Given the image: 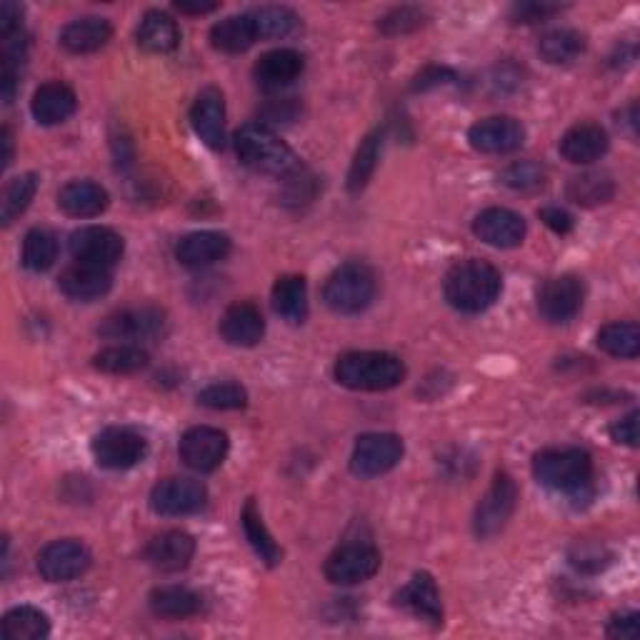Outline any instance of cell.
Masks as SVG:
<instances>
[{
    "mask_svg": "<svg viewBox=\"0 0 640 640\" xmlns=\"http://www.w3.org/2000/svg\"><path fill=\"white\" fill-rule=\"evenodd\" d=\"M148 603H151V610L155 616L179 620V618H191L199 613L203 600L199 593H195V590L185 586H161L153 590L151 598H148Z\"/></svg>",
    "mask_w": 640,
    "mask_h": 640,
    "instance_id": "obj_32",
    "label": "cell"
},
{
    "mask_svg": "<svg viewBox=\"0 0 640 640\" xmlns=\"http://www.w3.org/2000/svg\"><path fill=\"white\" fill-rule=\"evenodd\" d=\"M0 141H3V169H8L13 161V135L8 128H3V135H0Z\"/></svg>",
    "mask_w": 640,
    "mask_h": 640,
    "instance_id": "obj_54",
    "label": "cell"
},
{
    "mask_svg": "<svg viewBox=\"0 0 640 640\" xmlns=\"http://www.w3.org/2000/svg\"><path fill=\"white\" fill-rule=\"evenodd\" d=\"M235 153H238L241 163L255 173L288 179L295 171H301L295 153L263 123H245L235 133Z\"/></svg>",
    "mask_w": 640,
    "mask_h": 640,
    "instance_id": "obj_3",
    "label": "cell"
},
{
    "mask_svg": "<svg viewBox=\"0 0 640 640\" xmlns=\"http://www.w3.org/2000/svg\"><path fill=\"white\" fill-rule=\"evenodd\" d=\"M586 283L578 275H556L538 288V313L548 323H568L583 308Z\"/></svg>",
    "mask_w": 640,
    "mask_h": 640,
    "instance_id": "obj_8",
    "label": "cell"
},
{
    "mask_svg": "<svg viewBox=\"0 0 640 640\" xmlns=\"http://www.w3.org/2000/svg\"><path fill=\"white\" fill-rule=\"evenodd\" d=\"M598 348L613 358L633 360L640 353V328L638 323H608L598 331Z\"/></svg>",
    "mask_w": 640,
    "mask_h": 640,
    "instance_id": "obj_38",
    "label": "cell"
},
{
    "mask_svg": "<svg viewBox=\"0 0 640 640\" xmlns=\"http://www.w3.org/2000/svg\"><path fill=\"white\" fill-rule=\"evenodd\" d=\"M613 556L608 553L603 546H576L570 550V566L580 573H600V570H606Z\"/></svg>",
    "mask_w": 640,
    "mask_h": 640,
    "instance_id": "obj_46",
    "label": "cell"
},
{
    "mask_svg": "<svg viewBox=\"0 0 640 640\" xmlns=\"http://www.w3.org/2000/svg\"><path fill=\"white\" fill-rule=\"evenodd\" d=\"M608 133L598 123H578L560 138V155L573 165H588L608 151Z\"/></svg>",
    "mask_w": 640,
    "mask_h": 640,
    "instance_id": "obj_25",
    "label": "cell"
},
{
    "mask_svg": "<svg viewBox=\"0 0 640 640\" xmlns=\"http://www.w3.org/2000/svg\"><path fill=\"white\" fill-rule=\"evenodd\" d=\"M75 93L65 83H45L38 88L31 101V113L41 125L65 123L75 113Z\"/></svg>",
    "mask_w": 640,
    "mask_h": 640,
    "instance_id": "obj_27",
    "label": "cell"
},
{
    "mask_svg": "<svg viewBox=\"0 0 640 640\" xmlns=\"http://www.w3.org/2000/svg\"><path fill=\"white\" fill-rule=\"evenodd\" d=\"M3 636L8 640H43L51 636V620L41 608L18 606L3 618Z\"/></svg>",
    "mask_w": 640,
    "mask_h": 640,
    "instance_id": "obj_33",
    "label": "cell"
},
{
    "mask_svg": "<svg viewBox=\"0 0 640 640\" xmlns=\"http://www.w3.org/2000/svg\"><path fill=\"white\" fill-rule=\"evenodd\" d=\"M113 275L111 268H101V265H88V263H73L61 273L58 278V288L65 298L78 303H93L101 301L103 295L111 291Z\"/></svg>",
    "mask_w": 640,
    "mask_h": 640,
    "instance_id": "obj_18",
    "label": "cell"
},
{
    "mask_svg": "<svg viewBox=\"0 0 640 640\" xmlns=\"http://www.w3.org/2000/svg\"><path fill=\"white\" fill-rule=\"evenodd\" d=\"M231 253V238L219 231H199L185 235L175 248V258L185 268H209Z\"/></svg>",
    "mask_w": 640,
    "mask_h": 640,
    "instance_id": "obj_24",
    "label": "cell"
},
{
    "mask_svg": "<svg viewBox=\"0 0 640 640\" xmlns=\"http://www.w3.org/2000/svg\"><path fill=\"white\" fill-rule=\"evenodd\" d=\"M396 606L406 608L416 618L428 620L430 626H443V600L430 573L413 576L408 586H403L396 593Z\"/></svg>",
    "mask_w": 640,
    "mask_h": 640,
    "instance_id": "obj_23",
    "label": "cell"
},
{
    "mask_svg": "<svg viewBox=\"0 0 640 640\" xmlns=\"http://www.w3.org/2000/svg\"><path fill=\"white\" fill-rule=\"evenodd\" d=\"M540 486L570 500L593 498V460L580 448H548L534 458Z\"/></svg>",
    "mask_w": 640,
    "mask_h": 640,
    "instance_id": "obj_1",
    "label": "cell"
},
{
    "mask_svg": "<svg viewBox=\"0 0 640 640\" xmlns=\"http://www.w3.org/2000/svg\"><path fill=\"white\" fill-rule=\"evenodd\" d=\"M566 195H568V201H573L576 205L596 209V205L613 201L616 183L610 181V175L606 173H583V175H576V179H570Z\"/></svg>",
    "mask_w": 640,
    "mask_h": 640,
    "instance_id": "obj_37",
    "label": "cell"
},
{
    "mask_svg": "<svg viewBox=\"0 0 640 640\" xmlns=\"http://www.w3.org/2000/svg\"><path fill=\"white\" fill-rule=\"evenodd\" d=\"M179 456L191 470L213 473L228 456V436L211 426H195L183 433Z\"/></svg>",
    "mask_w": 640,
    "mask_h": 640,
    "instance_id": "obj_15",
    "label": "cell"
},
{
    "mask_svg": "<svg viewBox=\"0 0 640 640\" xmlns=\"http://www.w3.org/2000/svg\"><path fill=\"white\" fill-rule=\"evenodd\" d=\"M93 458L101 468L128 470L145 458L148 443L141 433L123 426H111L98 433L91 443Z\"/></svg>",
    "mask_w": 640,
    "mask_h": 640,
    "instance_id": "obj_6",
    "label": "cell"
},
{
    "mask_svg": "<svg viewBox=\"0 0 640 640\" xmlns=\"http://www.w3.org/2000/svg\"><path fill=\"white\" fill-rule=\"evenodd\" d=\"M148 366V353L135 343H121V346L103 348L93 356V368L108 373V376H133Z\"/></svg>",
    "mask_w": 640,
    "mask_h": 640,
    "instance_id": "obj_34",
    "label": "cell"
},
{
    "mask_svg": "<svg viewBox=\"0 0 640 640\" xmlns=\"http://www.w3.org/2000/svg\"><path fill=\"white\" fill-rule=\"evenodd\" d=\"M504 291V278L496 265L486 261H460L448 271L443 281V293L453 308L460 313H484L498 301Z\"/></svg>",
    "mask_w": 640,
    "mask_h": 640,
    "instance_id": "obj_2",
    "label": "cell"
},
{
    "mask_svg": "<svg viewBox=\"0 0 640 640\" xmlns=\"http://www.w3.org/2000/svg\"><path fill=\"white\" fill-rule=\"evenodd\" d=\"M58 209L73 219H93L108 209V191L93 181H71L58 193Z\"/></svg>",
    "mask_w": 640,
    "mask_h": 640,
    "instance_id": "obj_26",
    "label": "cell"
},
{
    "mask_svg": "<svg viewBox=\"0 0 640 640\" xmlns=\"http://www.w3.org/2000/svg\"><path fill=\"white\" fill-rule=\"evenodd\" d=\"M610 438L620 443V446L636 448L638 446V410L628 413L626 418L616 420L613 426H610Z\"/></svg>",
    "mask_w": 640,
    "mask_h": 640,
    "instance_id": "obj_49",
    "label": "cell"
},
{
    "mask_svg": "<svg viewBox=\"0 0 640 640\" xmlns=\"http://www.w3.org/2000/svg\"><path fill=\"white\" fill-rule=\"evenodd\" d=\"M241 524H243V530H245V538L251 540L253 550L258 553V558L263 560V563H268L271 568L278 566L281 558H283V550L278 548V544H275L273 536L268 534V528H265L261 510H258V506H255L253 498L243 508Z\"/></svg>",
    "mask_w": 640,
    "mask_h": 640,
    "instance_id": "obj_36",
    "label": "cell"
},
{
    "mask_svg": "<svg viewBox=\"0 0 640 640\" xmlns=\"http://www.w3.org/2000/svg\"><path fill=\"white\" fill-rule=\"evenodd\" d=\"M468 141L478 153H488V155L514 153L526 143V128L524 123L510 115L484 118V121L470 125Z\"/></svg>",
    "mask_w": 640,
    "mask_h": 640,
    "instance_id": "obj_16",
    "label": "cell"
},
{
    "mask_svg": "<svg viewBox=\"0 0 640 640\" xmlns=\"http://www.w3.org/2000/svg\"><path fill=\"white\" fill-rule=\"evenodd\" d=\"M560 13V6H546V3H518L514 6V21L516 23H538L546 18Z\"/></svg>",
    "mask_w": 640,
    "mask_h": 640,
    "instance_id": "obj_48",
    "label": "cell"
},
{
    "mask_svg": "<svg viewBox=\"0 0 640 640\" xmlns=\"http://www.w3.org/2000/svg\"><path fill=\"white\" fill-rule=\"evenodd\" d=\"M91 550L81 540H55L38 553V573L48 583H68L91 568Z\"/></svg>",
    "mask_w": 640,
    "mask_h": 640,
    "instance_id": "obj_12",
    "label": "cell"
},
{
    "mask_svg": "<svg viewBox=\"0 0 640 640\" xmlns=\"http://www.w3.org/2000/svg\"><path fill=\"white\" fill-rule=\"evenodd\" d=\"M403 458V440L396 433H366L356 440L351 468L356 476L376 478L393 470Z\"/></svg>",
    "mask_w": 640,
    "mask_h": 640,
    "instance_id": "obj_10",
    "label": "cell"
},
{
    "mask_svg": "<svg viewBox=\"0 0 640 640\" xmlns=\"http://www.w3.org/2000/svg\"><path fill=\"white\" fill-rule=\"evenodd\" d=\"M606 633L610 638H623V640H636L640 636V618L638 613H626V616H613L608 620Z\"/></svg>",
    "mask_w": 640,
    "mask_h": 640,
    "instance_id": "obj_50",
    "label": "cell"
},
{
    "mask_svg": "<svg viewBox=\"0 0 640 640\" xmlns=\"http://www.w3.org/2000/svg\"><path fill=\"white\" fill-rule=\"evenodd\" d=\"M21 261H23L26 268L33 271V273H43L48 268H53V263L58 261L55 235L45 228H33L23 241Z\"/></svg>",
    "mask_w": 640,
    "mask_h": 640,
    "instance_id": "obj_40",
    "label": "cell"
},
{
    "mask_svg": "<svg viewBox=\"0 0 640 640\" xmlns=\"http://www.w3.org/2000/svg\"><path fill=\"white\" fill-rule=\"evenodd\" d=\"M380 570V553L370 544H346L333 550L323 573L333 586L366 583Z\"/></svg>",
    "mask_w": 640,
    "mask_h": 640,
    "instance_id": "obj_9",
    "label": "cell"
},
{
    "mask_svg": "<svg viewBox=\"0 0 640 640\" xmlns=\"http://www.w3.org/2000/svg\"><path fill=\"white\" fill-rule=\"evenodd\" d=\"M191 125L195 135L211 148L221 151L225 145V101L219 88H205L191 108Z\"/></svg>",
    "mask_w": 640,
    "mask_h": 640,
    "instance_id": "obj_19",
    "label": "cell"
},
{
    "mask_svg": "<svg viewBox=\"0 0 640 640\" xmlns=\"http://www.w3.org/2000/svg\"><path fill=\"white\" fill-rule=\"evenodd\" d=\"M303 68L305 61L298 51H293V48H275V51H268L258 58V63L253 68V75L255 83H258L263 91L278 93L283 88L298 81Z\"/></svg>",
    "mask_w": 640,
    "mask_h": 640,
    "instance_id": "obj_20",
    "label": "cell"
},
{
    "mask_svg": "<svg viewBox=\"0 0 640 640\" xmlns=\"http://www.w3.org/2000/svg\"><path fill=\"white\" fill-rule=\"evenodd\" d=\"M526 231L524 215L508 209H488L473 221V233L494 248H516L524 243Z\"/></svg>",
    "mask_w": 640,
    "mask_h": 640,
    "instance_id": "obj_17",
    "label": "cell"
},
{
    "mask_svg": "<svg viewBox=\"0 0 640 640\" xmlns=\"http://www.w3.org/2000/svg\"><path fill=\"white\" fill-rule=\"evenodd\" d=\"M255 31L261 38H288L301 28V18L285 6H263L251 13Z\"/></svg>",
    "mask_w": 640,
    "mask_h": 640,
    "instance_id": "obj_39",
    "label": "cell"
},
{
    "mask_svg": "<svg viewBox=\"0 0 640 640\" xmlns=\"http://www.w3.org/2000/svg\"><path fill=\"white\" fill-rule=\"evenodd\" d=\"M38 193V175L23 173L8 183L3 193V209H0V221L3 225H11L16 219H21L28 205L35 199Z\"/></svg>",
    "mask_w": 640,
    "mask_h": 640,
    "instance_id": "obj_41",
    "label": "cell"
},
{
    "mask_svg": "<svg viewBox=\"0 0 640 640\" xmlns=\"http://www.w3.org/2000/svg\"><path fill=\"white\" fill-rule=\"evenodd\" d=\"M135 41L145 53H171L181 43V31L163 11H148L135 31Z\"/></svg>",
    "mask_w": 640,
    "mask_h": 640,
    "instance_id": "obj_29",
    "label": "cell"
},
{
    "mask_svg": "<svg viewBox=\"0 0 640 640\" xmlns=\"http://www.w3.org/2000/svg\"><path fill=\"white\" fill-rule=\"evenodd\" d=\"M68 248L78 263L101 265V268H113V265L123 258L125 243L121 235L103 225H85L71 233Z\"/></svg>",
    "mask_w": 640,
    "mask_h": 640,
    "instance_id": "obj_13",
    "label": "cell"
},
{
    "mask_svg": "<svg viewBox=\"0 0 640 640\" xmlns=\"http://www.w3.org/2000/svg\"><path fill=\"white\" fill-rule=\"evenodd\" d=\"M165 331V315L153 305L143 308H125L108 315L103 326L98 328L103 338L111 341H155Z\"/></svg>",
    "mask_w": 640,
    "mask_h": 640,
    "instance_id": "obj_14",
    "label": "cell"
},
{
    "mask_svg": "<svg viewBox=\"0 0 640 640\" xmlns=\"http://www.w3.org/2000/svg\"><path fill=\"white\" fill-rule=\"evenodd\" d=\"M456 81V73L450 71V68H443V65H426L423 71L416 75V81H413V91L423 93V91H430V88H438V85H446Z\"/></svg>",
    "mask_w": 640,
    "mask_h": 640,
    "instance_id": "obj_47",
    "label": "cell"
},
{
    "mask_svg": "<svg viewBox=\"0 0 640 640\" xmlns=\"http://www.w3.org/2000/svg\"><path fill=\"white\" fill-rule=\"evenodd\" d=\"M199 403L211 410H238L248 406V393L238 383H213L199 393Z\"/></svg>",
    "mask_w": 640,
    "mask_h": 640,
    "instance_id": "obj_43",
    "label": "cell"
},
{
    "mask_svg": "<svg viewBox=\"0 0 640 640\" xmlns=\"http://www.w3.org/2000/svg\"><path fill=\"white\" fill-rule=\"evenodd\" d=\"M258 41L251 13L228 16L211 28V45L221 53H245Z\"/></svg>",
    "mask_w": 640,
    "mask_h": 640,
    "instance_id": "obj_31",
    "label": "cell"
},
{
    "mask_svg": "<svg viewBox=\"0 0 640 640\" xmlns=\"http://www.w3.org/2000/svg\"><path fill=\"white\" fill-rule=\"evenodd\" d=\"M271 301L273 311L293 326L308 318V285L301 275H283V278L275 281Z\"/></svg>",
    "mask_w": 640,
    "mask_h": 640,
    "instance_id": "obj_30",
    "label": "cell"
},
{
    "mask_svg": "<svg viewBox=\"0 0 640 640\" xmlns=\"http://www.w3.org/2000/svg\"><path fill=\"white\" fill-rule=\"evenodd\" d=\"M380 145H383V133L376 131L370 133L366 141L360 143L356 158L351 163V173H348V191L358 193L368 185L373 171L378 165V155H380Z\"/></svg>",
    "mask_w": 640,
    "mask_h": 640,
    "instance_id": "obj_42",
    "label": "cell"
},
{
    "mask_svg": "<svg viewBox=\"0 0 640 640\" xmlns=\"http://www.w3.org/2000/svg\"><path fill=\"white\" fill-rule=\"evenodd\" d=\"M586 51V35L573 28H553L538 43V53L550 65H563L576 61Z\"/></svg>",
    "mask_w": 640,
    "mask_h": 640,
    "instance_id": "obj_35",
    "label": "cell"
},
{
    "mask_svg": "<svg viewBox=\"0 0 640 640\" xmlns=\"http://www.w3.org/2000/svg\"><path fill=\"white\" fill-rule=\"evenodd\" d=\"M23 31V8L13 3V0H6L0 6V38Z\"/></svg>",
    "mask_w": 640,
    "mask_h": 640,
    "instance_id": "obj_52",
    "label": "cell"
},
{
    "mask_svg": "<svg viewBox=\"0 0 640 640\" xmlns=\"http://www.w3.org/2000/svg\"><path fill=\"white\" fill-rule=\"evenodd\" d=\"M518 504V486L508 473H496L494 484L486 490L476 508V518H473V528H476L478 538H490L510 520L516 514Z\"/></svg>",
    "mask_w": 640,
    "mask_h": 640,
    "instance_id": "obj_7",
    "label": "cell"
},
{
    "mask_svg": "<svg viewBox=\"0 0 640 640\" xmlns=\"http://www.w3.org/2000/svg\"><path fill=\"white\" fill-rule=\"evenodd\" d=\"M376 298V273L366 263H343L341 268L331 273L323 288V301H326L333 313L356 315L368 308Z\"/></svg>",
    "mask_w": 640,
    "mask_h": 640,
    "instance_id": "obj_5",
    "label": "cell"
},
{
    "mask_svg": "<svg viewBox=\"0 0 640 640\" xmlns=\"http://www.w3.org/2000/svg\"><path fill=\"white\" fill-rule=\"evenodd\" d=\"M111 35H113V28L105 21V18L88 16V18H78V21L68 23L63 28L61 45L68 53L83 55V53L101 51V48L111 41Z\"/></svg>",
    "mask_w": 640,
    "mask_h": 640,
    "instance_id": "obj_28",
    "label": "cell"
},
{
    "mask_svg": "<svg viewBox=\"0 0 640 640\" xmlns=\"http://www.w3.org/2000/svg\"><path fill=\"white\" fill-rule=\"evenodd\" d=\"M538 219L544 221L550 231L558 233V235H566L573 231V215H570L568 211L563 209H558V205H548V209H540L538 211Z\"/></svg>",
    "mask_w": 640,
    "mask_h": 640,
    "instance_id": "obj_51",
    "label": "cell"
},
{
    "mask_svg": "<svg viewBox=\"0 0 640 640\" xmlns=\"http://www.w3.org/2000/svg\"><path fill=\"white\" fill-rule=\"evenodd\" d=\"M406 378V366L398 356L380 351H356L336 363V380L351 390H390Z\"/></svg>",
    "mask_w": 640,
    "mask_h": 640,
    "instance_id": "obj_4",
    "label": "cell"
},
{
    "mask_svg": "<svg viewBox=\"0 0 640 640\" xmlns=\"http://www.w3.org/2000/svg\"><path fill=\"white\" fill-rule=\"evenodd\" d=\"M221 336L225 343L238 348L258 346L265 336V318L258 305L233 303L221 318Z\"/></svg>",
    "mask_w": 640,
    "mask_h": 640,
    "instance_id": "obj_22",
    "label": "cell"
},
{
    "mask_svg": "<svg viewBox=\"0 0 640 640\" xmlns=\"http://www.w3.org/2000/svg\"><path fill=\"white\" fill-rule=\"evenodd\" d=\"M426 13L420 11V8H413V6H400V8H393L386 16L378 21L380 33L386 35H408L413 31H418V28L426 26Z\"/></svg>",
    "mask_w": 640,
    "mask_h": 640,
    "instance_id": "obj_44",
    "label": "cell"
},
{
    "mask_svg": "<svg viewBox=\"0 0 640 640\" xmlns=\"http://www.w3.org/2000/svg\"><path fill=\"white\" fill-rule=\"evenodd\" d=\"M500 181L514 191H536L546 183V171L540 169L538 163L524 161V163L508 165V169L500 173Z\"/></svg>",
    "mask_w": 640,
    "mask_h": 640,
    "instance_id": "obj_45",
    "label": "cell"
},
{
    "mask_svg": "<svg viewBox=\"0 0 640 640\" xmlns=\"http://www.w3.org/2000/svg\"><path fill=\"white\" fill-rule=\"evenodd\" d=\"M205 500H209V490L195 478H165L151 490L153 514L165 518L199 514Z\"/></svg>",
    "mask_w": 640,
    "mask_h": 640,
    "instance_id": "obj_11",
    "label": "cell"
},
{
    "mask_svg": "<svg viewBox=\"0 0 640 640\" xmlns=\"http://www.w3.org/2000/svg\"><path fill=\"white\" fill-rule=\"evenodd\" d=\"M219 3H175V11L189 13V16H203V13H213Z\"/></svg>",
    "mask_w": 640,
    "mask_h": 640,
    "instance_id": "obj_53",
    "label": "cell"
},
{
    "mask_svg": "<svg viewBox=\"0 0 640 640\" xmlns=\"http://www.w3.org/2000/svg\"><path fill=\"white\" fill-rule=\"evenodd\" d=\"M195 556V540L183 530H165L145 546V560L161 573H179L191 566Z\"/></svg>",
    "mask_w": 640,
    "mask_h": 640,
    "instance_id": "obj_21",
    "label": "cell"
}]
</instances>
